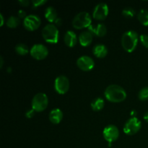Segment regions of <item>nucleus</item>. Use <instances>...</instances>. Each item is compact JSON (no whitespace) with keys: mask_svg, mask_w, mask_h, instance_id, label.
<instances>
[{"mask_svg":"<svg viewBox=\"0 0 148 148\" xmlns=\"http://www.w3.org/2000/svg\"><path fill=\"white\" fill-rule=\"evenodd\" d=\"M106 98L112 103H120L124 101L127 98L125 90L120 85H110L106 88L104 92Z\"/></svg>","mask_w":148,"mask_h":148,"instance_id":"f257e3e1","label":"nucleus"},{"mask_svg":"<svg viewBox=\"0 0 148 148\" xmlns=\"http://www.w3.org/2000/svg\"><path fill=\"white\" fill-rule=\"evenodd\" d=\"M139 40L138 33L134 30H127L121 36V45L126 51L131 53L135 50Z\"/></svg>","mask_w":148,"mask_h":148,"instance_id":"f03ea898","label":"nucleus"},{"mask_svg":"<svg viewBox=\"0 0 148 148\" xmlns=\"http://www.w3.org/2000/svg\"><path fill=\"white\" fill-rule=\"evenodd\" d=\"M42 36L47 43L54 44L59 41V32L53 23H49L42 30Z\"/></svg>","mask_w":148,"mask_h":148,"instance_id":"7ed1b4c3","label":"nucleus"},{"mask_svg":"<svg viewBox=\"0 0 148 148\" xmlns=\"http://www.w3.org/2000/svg\"><path fill=\"white\" fill-rule=\"evenodd\" d=\"M92 23V17L87 12H80L77 13L72 20V25L76 29H82L88 27Z\"/></svg>","mask_w":148,"mask_h":148,"instance_id":"20e7f679","label":"nucleus"},{"mask_svg":"<svg viewBox=\"0 0 148 148\" xmlns=\"http://www.w3.org/2000/svg\"><path fill=\"white\" fill-rule=\"evenodd\" d=\"M48 103L49 99L46 94L43 92H38L34 95L32 100V109L36 112H41L47 108Z\"/></svg>","mask_w":148,"mask_h":148,"instance_id":"39448f33","label":"nucleus"},{"mask_svg":"<svg viewBox=\"0 0 148 148\" xmlns=\"http://www.w3.org/2000/svg\"><path fill=\"white\" fill-rule=\"evenodd\" d=\"M142 127V123L139 119L133 116L126 121L124 126V132L127 135H133L138 132Z\"/></svg>","mask_w":148,"mask_h":148,"instance_id":"423d86ee","label":"nucleus"},{"mask_svg":"<svg viewBox=\"0 0 148 148\" xmlns=\"http://www.w3.org/2000/svg\"><path fill=\"white\" fill-rule=\"evenodd\" d=\"M30 53L31 56L37 60H42L46 58L49 54V50L43 44L36 43L33 45L30 50Z\"/></svg>","mask_w":148,"mask_h":148,"instance_id":"0eeeda50","label":"nucleus"},{"mask_svg":"<svg viewBox=\"0 0 148 148\" xmlns=\"http://www.w3.org/2000/svg\"><path fill=\"white\" fill-rule=\"evenodd\" d=\"M103 135L104 139L111 145L113 142L116 141L119 138V130L116 126L114 124H110L104 128L103 131Z\"/></svg>","mask_w":148,"mask_h":148,"instance_id":"6e6552de","label":"nucleus"},{"mask_svg":"<svg viewBox=\"0 0 148 148\" xmlns=\"http://www.w3.org/2000/svg\"><path fill=\"white\" fill-rule=\"evenodd\" d=\"M54 88L59 94H65L69 89V79L64 75L57 77L54 81Z\"/></svg>","mask_w":148,"mask_h":148,"instance_id":"1a4fd4ad","label":"nucleus"},{"mask_svg":"<svg viewBox=\"0 0 148 148\" xmlns=\"http://www.w3.org/2000/svg\"><path fill=\"white\" fill-rule=\"evenodd\" d=\"M41 20L36 14H29L23 20V25L25 28L30 31L37 30L40 25Z\"/></svg>","mask_w":148,"mask_h":148,"instance_id":"9d476101","label":"nucleus"},{"mask_svg":"<svg viewBox=\"0 0 148 148\" xmlns=\"http://www.w3.org/2000/svg\"><path fill=\"white\" fill-rule=\"evenodd\" d=\"M108 6L104 2L99 3L93 9L92 17L98 20H103L108 14Z\"/></svg>","mask_w":148,"mask_h":148,"instance_id":"9b49d317","label":"nucleus"},{"mask_svg":"<svg viewBox=\"0 0 148 148\" xmlns=\"http://www.w3.org/2000/svg\"><path fill=\"white\" fill-rule=\"evenodd\" d=\"M77 65L81 70L88 72L94 68L95 62L90 56L84 55L78 58L77 60Z\"/></svg>","mask_w":148,"mask_h":148,"instance_id":"f8f14e48","label":"nucleus"},{"mask_svg":"<svg viewBox=\"0 0 148 148\" xmlns=\"http://www.w3.org/2000/svg\"><path fill=\"white\" fill-rule=\"evenodd\" d=\"M88 30L98 37H103L106 36L107 33L106 26L103 23H98L97 25L91 24L88 27Z\"/></svg>","mask_w":148,"mask_h":148,"instance_id":"ddd939ff","label":"nucleus"},{"mask_svg":"<svg viewBox=\"0 0 148 148\" xmlns=\"http://www.w3.org/2000/svg\"><path fill=\"white\" fill-rule=\"evenodd\" d=\"M64 40L66 46L69 47H74L77 42V37L73 30H67L64 35Z\"/></svg>","mask_w":148,"mask_h":148,"instance_id":"4468645a","label":"nucleus"},{"mask_svg":"<svg viewBox=\"0 0 148 148\" xmlns=\"http://www.w3.org/2000/svg\"><path fill=\"white\" fill-rule=\"evenodd\" d=\"M92 38H93L92 33L89 30H86V31L82 32L79 34L78 40L82 46H88L92 43Z\"/></svg>","mask_w":148,"mask_h":148,"instance_id":"2eb2a0df","label":"nucleus"},{"mask_svg":"<svg viewBox=\"0 0 148 148\" xmlns=\"http://www.w3.org/2000/svg\"><path fill=\"white\" fill-rule=\"evenodd\" d=\"M49 120L52 124H58L63 119V112L59 108H54L49 113Z\"/></svg>","mask_w":148,"mask_h":148,"instance_id":"dca6fc26","label":"nucleus"},{"mask_svg":"<svg viewBox=\"0 0 148 148\" xmlns=\"http://www.w3.org/2000/svg\"><path fill=\"white\" fill-rule=\"evenodd\" d=\"M92 53L96 57L104 58L108 53V49L104 44H96L92 49Z\"/></svg>","mask_w":148,"mask_h":148,"instance_id":"f3484780","label":"nucleus"},{"mask_svg":"<svg viewBox=\"0 0 148 148\" xmlns=\"http://www.w3.org/2000/svg\"><path fill=\"white\" fill-rule=\"evenodd\" d=\"M44 15L46 20L51 23L56 21V19L58 18L57 11H56L54 7H51V6H49L46 9Z\"/></svg>","mask_w":148,"mask_h":148,"instance_id":"a211bd4d","label":"nucleus"},{"mask_svg":"<svg viewBox=\"0 0 148 148\" xmlns=\"http://www.w3.org/2000/svg\"><path fill=\"white\" fill-rule=\"evenodd\" d=\"M104 105H105V102H104V100L102 98H96L93 100V101L91 102V108H92V110L95 111H101L103 108Z\"/></svg>","mask_w":148,"mask_h":148,"instance_id":"6ab92c4d","label":"nucleus"},{"mask_svg":"<svg viewBox=\"0 0 148 148\" xmlns=\"http://www.w3.org/2000/svg\"><path fill=\"white\" fill-rule=\"evenodd\" d=\"M137 19L142 25L148 26V10L142 9L137 14Z\"/></svg>","mask_w":148,"mask_h":148,"instance_id":"aec40b11","label":"nucleus"},{"mask_svg":"<svg viewBox=\"0 0 148 148\" xmlns=\"http://www.w3.org/2000/svg\"><path fill=\"white\" fill-rule=\"evenodd\" d=\"M20 23V18L16 16H10L7 20L6 24L10 28H15L19 25Z\"/></svg>","mask_w":148,"mask_h":148,"instance_id":"412c9836","label":"nucleus"},{"mask_svg":"<svg viewBox=\"0 0 148 148\" xmlns=\"http://www.w3.org/2000/svg\"><path fill=\"white\" fill-rule=\"evenodd\" d=\"M15 51L17 54L24 56L29 52L28 47L25 43H18L15 46Z\"/></svg>","mask_w":148,"mask_h":148,"instance_id":"4be33fe9","label":"nucleus"},{"mask_svg":"<svg viewBox=\"0 0 148 148\" xmlns=\"http://www.w3.org/2000/svg\"><path fill=\"white\" fill-rule=\"evenodd\" d=\"M138 98L141 101L148 100V86L144 87L140 90L138 93Z\"/></svg>","mask_w":148,"mask_h":148,"instance_id":"5701e85b","label":"nucleus"},{"mask_svg":"<svg viewBox=\"0 0 148 148\" xmlns=\"http://www.w3.org/2000/svg\"><path fill=\"white\" fill-rule=\"evenodd\" d=\"M122 14L124 17H128V18H132L135 14V11L132 7H126V8H124L123 10Z\"/></svg>","mask_w":148,"mask_h":148,"instance_id":"b1692460","label":"nucleus"},{"mask_svg":"<svg viewBox=\"0 0 148 148\" xmlns=\"http://www.w3.org/2000/svg\"><path fill=\"white\" fill-rule=\"evenodd\" d=\"M140 41H141L142 44L145 46V48L148 49V35L147 34H142L140 37Z\"/></svg>","mask_w":148,"mask_h":148,"instance_id":"393cba45","label":"nucleus"},{"mask_svg":"<svg viewBox=\"0 0 148 148\" xmlns=\"http://www.w3.org/2000/svg\"><path fill=\"white\" fill-rule=\"evenodd\" d=\"M46 2H47V1H46V0H33L32 1L33 7H38L39 6L43 5Z\"/></svg>","mask_w":148,"mask_h":148,"instance_id":"a878e982","label":"nucleus"},{"mask_svg":"<svg viewBox=\"0 0 148 148\" xmlns=\"http://www.w3.org/2000/svg\"><path fill=\"white\" fill-rule=\"evenodd\" d=\"M17 16H18L19 18H24V19L27 17L25 14V12L23 10H19V12H17Z\"/></svg>","mask_w":148,"mask_h":148,"instance_id":"bb28decb","label":"nucleus"},{"mask_svg":"<svg viewBox=\"0 0 148 148\" xmlns=\"http://www.w3.org/2000/svg\"><path fill=\"white\" fill-rule=\"evenodd\" d=\"M34 112L35 111L33 109L28 110V111H27V113H26V116H27V118H31V117H33V115H34Z\"/></svg>","mask_w":148,"mask_h":148,"instance_id":"cd10ccee","label":"nucleus"},{"mask_svg":"<svg viewBox=\"0 0 148 148\" xmlns=\"http://www.w3.org/2000/svg\"><path fill=\"white\" fill-rule=\"evenodd\" d=\"M18 2L23 6H25V7H27V6H28L30 4V1L28 0H20Z\"/></svg>","mask_w":148,"mask_h":148,"instance_id":"c85d7f7f","label":"nucleus"},{"mask_svg":"<svg viewBox=\"0 0 148 148\" xmlns=\"http://www.w3.org/2000/svg\"><path fill=\"white\" fill-rule=\"evenodd\" d=\"M0 20H1V22H0V25L2 26L4 25V17H3L2 14H0Z\"/></svg>","mask_w":148,"mask_h":148,"instance_id":"c756f323","label":"nucleus"},{"mask_svg":"<svg viewBox=\"0 0 148 148\" xmlns=\"http://www.w3.org/2000/svg\"><path fill=\"white\" fill-rule=\"evenodd\" d=\"M55 23H56V24L58 25H61V24H62V19L58 17V18L56 19V21H55Z\"/></svg>","mask_w":148,"mask_h":148,"instance_id":"7c9ffc66","label":"nucleus"},{"mask_svg":"<svg viewBox=\"0 0 148 148\" xmlns=\"http://www.w3.org/2000/svg\"><path fill=\"white\" fill-rule=\"evenodd\" d=\"M144 119L146 121H147V122H148V111L147 113H146L145 114V116H144Z\"/></svg>","mask_w":148,"mask_h":148,"instance_id":"2f4dec72","label":"nucleus"},{"mask_svg":"<svg viewBox=\"0 0 148 148\" xmlns=\"http://www.w3.org/2000/svg\"><path fill=\"white\" fill-rule=\"evenodd\" d=\"M0 60H1V65H0V67L2 68V66H3V58L2 57H0Z\"/></svg>","mask_w":148,"mask_h":148,"instance_id":"473e14b6","label":"nucleus"}]
</instances>
